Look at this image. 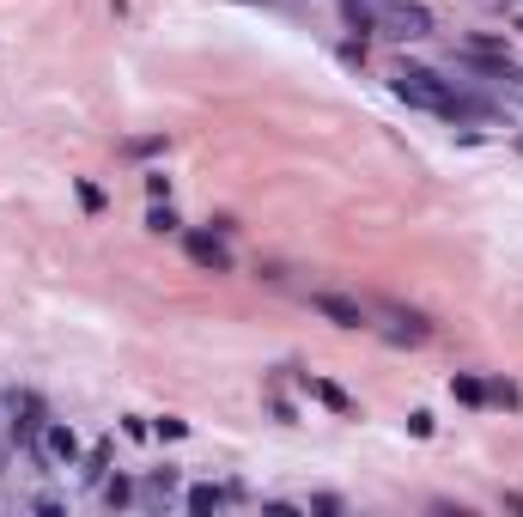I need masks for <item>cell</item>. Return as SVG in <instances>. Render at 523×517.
Instances as JSON below:
<instances>
[{"label":"cell","mask_w":523,"mask_h":517,"mask_svg":"<svg viewBox=\"0 0 523 517\" xmlns=\"http://www.w3.org/2000/svg\"><path fill=\"white\" fill-rule=\"evenodd\" d=\"M238 499V487H219V481H201V487H189L183 493V505L195 511V517H213V511H226Z\"/></svg>","instance_id":"9c48e42d"},{"label":"cell","mask_w":523,"mask_h":517,"mask_svg":"<svg viewBox=\"0 0 523 517\" xmlns=\"http://www.w3.org/2000/svg\"><path fill=\"white\" fill-rule=\"evenodd\" d=\"M98 493H104V505H110V511H122V505L134 499V481H122V475H104V481H98Z\"/></svg>","instance_id":"4fadbf2b"},{"label":"cell","mask_w":523,"mask_h":517,"mask_svg":"<svg viewBox=\"0 0 523 517\" xmlns=\"http://www.w3.org/2000/svg\"><path fill=\"white\" fill-rule=\"evenodd\" d=\"M110 7H116V13H128V0H110Z\"/></svg>","instance_id":"7402d4cb"},{"label":"cell","mask_w":523,"mask_h":517,"mask_svg":"<svg viewBox=\"0 0 523 517\" xmlns=\"http://www.w3.org/2000/svg\"><path fill=\"white\" fill-rule=\"evenodd\" d=\"M487 402H499V408H523L517 384H505V378H493V384H487Z\"/></svg>","instance_id":"9a60e30c"},{"label":"cell","mask_w":523,"mask_h":517,"mask_svg":"<svg viewBox=\"0 0 523 517\" xmlns=\"http://www.w3.org/2000/svg\"><path fill=\"white\" fill-rule=\"evenodd\" d=\"M298 384H305V390H311V396H317V402H323L329 414H341V420H353V414H359V402H353V396H347L341 384H329V378H311V372H298Z\"/></svg>","instance_id":"ba28073f"},{"label":"cell","mask_w":523,"mask_h":517,"mask_svg":"<svg viewBox=\"0 0 523 517\" xmlns=\"http://www.w3.org/2000/svg\"><path fill=\"white\" fill-rule=\"evenodd\" d=\"M146 226H153V232H177L183 219L171 213V201H153V207H146Z\"/></svg>","instance_id":"5bb4252c"},{"label":"cell","mask_w":523,"mask_h":517,"mask_svg":"<svg viewBox=\"0 0 523 517\" xmlns=\"http://www.w3.org/2000/svg\"><path fill=\"white\" fill-rule=\"evenodd\" d=\"M311 311L335 329H371V311L359 299H341V292H311Z\"/></svg>","instance_id":"5b68a950"},{"label":"cell","mask_w":523,"mask_h":517,"mask_svg":"<svg viewBox=\"0 0 523 517\" xmlns=\"http://www.w3.org/2000/svg\"><path fill=\"white\" fill-rule=\"evenodd\" d=\"M384 317H390V341L396 347H420V341H432V323L420 317V311H402V305H384Z\"/></svg>","instance_id":"52a82bcc"},{"label":"cell","mask_w":523,"mask_h":517,"mask_svg":"<svg viewBox=\"0 0 523 517\" xmlns=\"http://www.w3.org/2000/svg\"><path fill=\"white\" fill-rule=\"evenodd\" d=\"M146 195H153V201H171V177H165V171H146Z\"/></svg>","instance_id":"ac0fdd59"},{"label":"cell","mask_w":523,"mask_h":517,"mask_svg":"<svg viewBox=\"0 0 523 517\" xmlns=\"http://www.w3.org/2000/svg\"><path fill=\"white\" fill-rule=\"evenodd\" d=\"M371 31H384L396 43H420V37H432V13L420 7V0H390V7L371 19Z\"/></svg>","instance_id":"3957f363"},{"label":"cell","mask_w":523,"mask_h":517,"mask_svg":"<svg viewBox=\"0 0 523 517\" xmlns=\"http://www.w3.org/2000/svg\"><path fill=\"white\" fill-rule=\"evenodd\" d=\"M7 414H13V420H7V438H13L19 451H31L37 438H43V426H49L43 396H37V390H13V396H7Z\"/></svg>","instance_id":"7a4b0ae2"},{"label":"cell","mask_w":523,"mask_h":517,"mask_svg":"<svg viewBox=\"0 0 523 517\" xmlns=\"http://www.w3.org/2000/svg\"><path fill=\"white\" fill-rule=\"evenodd\" d=\"M177 499V469H153V475H146V487H140V505L146 511H165Z\"/></svg>","instance_id":"30bf717a"},{"label":"cell","mask_w":523,"mask_h":517,"mask_svg":"<svg viewBox=\"0 0 523 517\" xmlns=\"http://www.w3.org/2000/svg\"><path fill=\"white\" fill-rule=\"evenodd\" d=\"M183 250H189V262H195V268H207V274H232L226 232H189V238H183Z\"/></svg>","instance_id":"8992f818"},{"label":"cell","mask_w":523,"mask_h":517,"mask_svg":"<svg viewBox=\"0 0 523 517\" xmlns=\"http://www.w3.org/2000/svg\"><path fill=\"white\" fill-rule=\"evenodd\" d=\"M31 463H37L43 475H49V469H73V463H80V432H73L67 420H49L43 438L31 445Z\"/></svg>","instance_id":"277c9868"},{"label":"cell","mask_w":523,"mask_h":517,"mask_svg":"<svg viewBox=\"0 0 523 517\" xmlns=\"http://www.w3.org/2000/svg\"><path fill=\"white\" fill-rule=\"evenodd\" d=\"M110 451H116V445H110V438H104V445H92V451H86V457H80V475H86V481H92V487H98V481H104V469H110Z\"/></svg>","instance_id":"8fae6325"},{"label":"cell","mask_w":523,"mask_h":517,"mask_svg":"<svg viewBox=\"0 0 523 517\" xmlns=\"http://www.w3.org/2000/svg\"><path fill=\"white\" fill-rule=\"evenodd\" d=\"M73 189H80V207H86V213H104V189H98V183H86V177H80Z\"/></svg>","instance_id":"2e32d148"},{"label":"cell","mask_w":523,"mask_h":517,"mask_svg":"<svg viewBox=\"0 0 523 517\" xmlns=\"http://www.w3.org/2000/svg\"><path fill=\"white\" fill-rule=\"evenodd\" d=\"M451 396H457V402H469V408H481V402H487V384H481V378H469V372H457V378H451Z\"/></svg>","instance_id":"7c38bea8"},{"label":"cell","mask_w":523,"mask_h":517,"mask_svg":"<svg viewBox=\"0 0 523 517\" xmlns=\"http://www.w3.org/2000/svg\"><path fill=\"white\" fill-rule=\"evenodd\" d=\"M13 451H19V445H13V438H0V475H7V463H13Z\"/></svg>","instance_id":"44dd1931"},{"label":"cell","mask_w":523,"mask_h":517,"mask_svg":"<svg viewBox=\"0 0 523 517\" xmlns=\"http://www.w3.org/2000/svg\"><path fill=\"white\" fill-rule=\"evenodd\" d=\"M390 92L408 104V110H426V116H444V122H451L457 116V86L451 80H444V73H432V67H396L390 73Z\"/></svg>","instance_id":"6da1fadb"},{"label":"cell","mask_w":523,"mask_h":517,"mask_svg":"<svg viewBox=\"0 0 523 517\" xmlns=\"http://www.w3.org/2000/svg\"><path fill=\"white\" fill-rule=\"evenodd\" d=\"M262 7H268V0H262Z\"/></svg>","instance_id":"603a6c76"},{"label":"cell","mask_w":523,"mask_h":517,"mask_svg":"<svg viewBox=\"0 0 523 517\" xmlns=\"http://www.w3.org/2000/svg\"><path fill=\"white\" fill-rule=\"evenodd\" d=\"M153 432H159V438H183V432H189V420H177V414H159V420H153Z\"/></svg>","instance_id":"e0dca14e"},{"label":"cell","mask_w":523,"mask_h":517,"mask_svg":"<svg viewBox=\"0 0 523 517\" xmlns=\"http://www.w3.org/2000/svg\"><path fill=\"white\" fill-rule=\"evenodd\" d=\"M408 432H414V438H432V414H426V408H420V414H408Z\"/></svg>","instance_id":"ffe728a7"},{"label":"cell","mask_w":523,"mask_h":517,"mask_svg":"<svg viewBox=\"0 0 523 517\" xmlns=\"http://www.w3.org/2000/svg\"><path fill=\"white\" fill-rule=\"evenodd\" d=\"M128 153H134V159H146V153H165V140H159V134H146V140H128Z\"/></svg>","instance_id":"d6986e66"}]
</instances>
